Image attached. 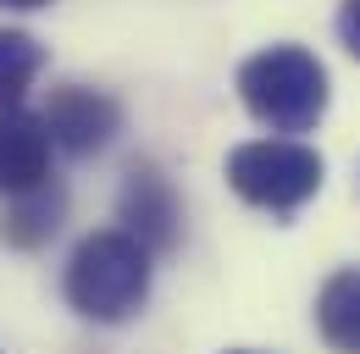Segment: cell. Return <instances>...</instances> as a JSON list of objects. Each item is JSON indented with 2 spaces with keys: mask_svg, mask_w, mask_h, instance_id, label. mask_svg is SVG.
Wrapping results in <instances>:
<instances>
[{
  "mask_svg": "<svg viewBox=\"0 0 360 354\" xmlns=\"http://www.w3.org/2000/svg\"><path fill=\"white\" fill-rule=\"evenodd\" d=\"M150 261L155 255L122 227L89 232L67 261V305L105 327L139 315V305L150 299Z\"/></svg>",
  "mask_w": 360,
  "mask_h": 354,
  "instance_id": "cell-1",
  "label": "cell"
},
{
  "mask_svg": "<svg viewBox=\"0 0 360 354\" xmlns=\"http://www.w3.org/2000/svg\"><path fill=\"white\" fill-rule=\"evenodd\" d=\"M244 111L271 133H311L327 117V67L305 44H271L238 67Z\"/></svg>",
  "mask_w": 360,
  "mask_h": 354,
  "instance_id": "cell-2",
  "label": "cell"
},
{
  "mask_svg": "<svg viewBox=\"0 0 360 354\" xmlns=\"http://www.w3.org/2000/svg\"><path fill=\"white\" fill-rule=\"evenodd\" d=\"M321 177H327L321 155L311 144H300V138H250V144H238L227 155L233 194L250 199V205H261V211H271V216H288L305 199H316Z\"/></svg>",
  "mask_w": 360,
  "mask_h": 354,
  "instance_id": "cell-3",
  "label": "cell"
},
{
  "mask_svg": "<svg viewBox=\"0 0 360 354\" xmlns=\"http://www.w3.org/2000/svg\"><path fill=\"white\" fill-rule=\"evenodd\" d=\"M117 216H122V232H134L150 255H167L183 238V205L172 177L161 172L155 161H134L128 177H122V194H117Z\"/></svg>",
  "mask_w": 360,
  "mask_h": 354,
  "instance_id": "cell-4",
  "label": "cell"
},
{
  "mask_svg": "<svg viewBox=\"0 0 360 354\" xmlns=\"http://www.w3.org/2000/svg\"><path fill=\"white\" fill-rule=\"evenodd\" d=\"M45 133L61 155H100L122 133V105L89 84H61L45 105Z\"/></svg>",
  "mask_w": 360,
  "mask_h": 354,
  "instance_id": "cell-5",
  "label": "cell"
},
{
  "mask_svg": "<svg viewBox=\"0 0 360 354\" xmlns=\"http://www.w3.org/2000/svg\"><path fill=\"white\" fill-rule=\"evenodd\" d=\"M50 133H45V117L11 105L0 111V194H28L50 177Z\"/></svg>",
  "mask_w": 360,
  "mask_h": 354,
  "instance_id": "cell-6",
  "label": "cell"
},
{
  "mask_svg": "<svg viewBox=\"0 0 360 354\" xmlns=\"http://www.w3.org/2000/svg\"><path fill=\"white\" fill-rule=\"evenodd\" d=\"M61 216H67V188L45 177L39 188L11 194L0 205V244H11V249H45L50 238L61 232Z\"/></svg>",
  "mask_w": 360,
  "mask_h": 354,
  "instance_id": "cell-7",
  "label": "cell"
},
{
  "mask_svg": "<svg viewBox=\"0 0 360 354\" xmlns=\"http://www.w3.org/2000/svg\"><path fill=\"white\" fill-rule=\"evenodd\" d=\"M316 332L327 338V349L360 354V266H344L321 282L316 294Z\"/></svg>",
  "mask_w": 360,
  "mask_h": 354,
  "instance_id": "cell-8",
  "label": "cell"
},
{
  "mask_svg": "<svg viewBox=\"0 0 360 354\" xmlns=\"http://www.w3.org/2000/svg\"><path fill=\"white\" fill-rule=\"evenodd\" d=\"M39 67H45V50H39L34 34L0 28V111L22 105V94H28L34 78H39Z\"/></svg>",
  "mask_w": 360,
  "mask_h": 354,
  "instance_id": "cell-9",
  "label": "cell"
},
{
  "mask_svg": "<svg viewBox=\"0 0 360 354\" xmlns=\"http://www.w3.org/2000/svg\"><path fill=\"white\" fill-rule=\"evenodd\" d=\"M338 39H344V50L360 61V0H344V6H338Z\"/></svg>",
  "mask_w": 360,
  "mask_h": 354,
  "instance_id": "cell-10",
  "label": "cell"
},
{
  "mask_svg": "<svg viewBox=\"0 0 360 354\" xmlns=\"http://www.w3.org/2000/svg\"><path fill=\"white\" fill-rule=\"evenodd\" d=\"M0 6H11V11H34V6H50V0H0Z\"/></svg>",
  "mask_w": 360,
  "mask_h": 354,
  "instance_id": "cell-11",
  "label": "cell"
},
{
  "mask_svg": "<svg viewBox=\"0 0 360 354\" xmlns=\"http://www.w3.org/2000/svg\"><path fill=\"white\" fill-rule=\"evenodd\" d=\"M227 354H255V349H227Z\"/></svg>",
  "mask_w": 360,
  "mask_h": 354,
  "instance_id": "cell-12",
  "label": "cell"
}]
</instances>
